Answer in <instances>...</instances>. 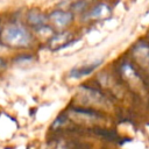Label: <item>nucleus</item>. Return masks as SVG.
Listing matches in <instances>:
<instances>
[{
    "label": "nucleus",
    "instance_id": "nucleus-1",
    "mask_svg": "<svg viewBox=\"0 0 149 149\" xmlns=\"http://www.w3.org/2000/svg\"><path fill=\"white\" fill-rule=\"evenodd\" d=\"M33 34L23 23L17 21L7 22L1 27L0 42L8 48L22 49L28 48L33 44Z\"/></svg>",
    "mask_w": 149,
    "mask_h": 149
},
{
    "label": "nucleus",
    "instance_id": "nucleus-6",
    "mask_svg": "<svg viewBox=\"0 0 149 149\" xmlns=\"http://www.w3.org/2000/svg\"><path fill=\"white\" fill-rule=\"evenodd\" d=\"M102 63V61H97L94 63L87 64V65H83V66H78V68H73L70 71V77L72 78H81V77H86L88 74H91L100 64Z\"/></svg>",
    "mask_w": 149,
    "mask_h": 149
},
{
    "label": "nucleus",
    "instance_id": "nucleus-4",
    "mask_svg": "<svg viewBox=\"0 0 149 149\" xmlns=\"http://www.w3.org/2000/svg\"><path fill=\"white\" fill-rule=\"evenodd\" d=\"M48 21V16L37 9H30L27 14V23L35 31H40L41 29L45 28Z\"/></svg>",
    "mask_w": 149,
    "mask_h": 149
},
{
    "label": "nucleus",
    "instance_id": "nucleus-3",
    "mask_svg": "<svg viewBox=\"0 0 149 149\" xmlns=\"http://www.w3.org/2000/svg\"><path fill=\"white\" fill-rule=\"evenodd\" d=\"M48 20L52 23V26L55 28L64 29L73 21V14L70 10L56 9V10L50 13V15L48 16Z\"/></svg>",
    "mask_w": 149,
    "mask_h": 149
},
{
    "label": "nucleus",
    "instance_id": "nucleus-8",
    "mask_svg": "<svg viewBox=\"0 0 149 149\" xmlns=\"http://www.w3.org/2000/svg\"><path fill=\"white\" fill-rule=\"evenodd\" d=\"M5 66H6V61H5L3 58H1V57H0V70H1V69H3Z\"/></svg>",
    "mask_w": 149,
    "mask_h": 149
},
{
    "label": "nucleus",
    "instance_id": "nucleus-7",
    "mask_svg": "<svg viewBox=\"0 0 149 149\" xmlns=\"http://www.w3.org/2000/svg\"><path fill=\"white\" fill-rule=\"evenodd\" d=\"M109 12H111V8L106 3H99V5H97L94 8H92L88 12V17H91V19H99L101 16L107 15Z\"/></svg>",
    "mask_w": 149,
    "mask_h": 149
},
{
    "label": "nucleus",
    "instance_id": "nucleus-2",
    "mask_svg": "<svg viewBox=\"0 0 149 149\" xmlns=\"http://www.w3.org/2000/svg\"><path fill=\"white\" fill-rule=\"evenodd\" d=\"M132 54L140 66L149 73V43L146 41H139L133 47Z\"/></svg>",
    "mask_w": 149,
    "mask_h": 149
},
{
    "label": "nucleus",
    "instance_id": "nucleus-5",
    "mask_svg": "<svg viewBox=\"0 0 149 149\" xmlns=\"http://www.w3.org/2000/svg\"><path fill=\"white\" fill-rule=\"evenodd\" d=\"M72 35L69 31H61L58 34L51 35L49 40V45L52 50H59L65 48L72 42Z\"/></svg>",
    "mask_w": 149,
    "mask_h": 149
}]
</instances>
